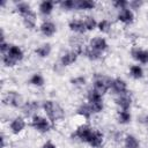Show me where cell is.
I'll return each instance as SVG.
<instances>
[{"label":"cell","mask_w":148,"mask_h":148,"mask_svg":"<svg viewBox=\"0 0 148 148\" xmlns=\"http://www.w3.org/2000/svg\"><path fill=\"white\" fill-rule=\"evenodd\" d=\"M89 106L91 109V112H101L103 109V102L101 101H96V102H91L89 103Z\"/></svg>","instance_id":"cell-26"},{"label":"cell","mask_w":148,"mask_h":148,"mask_svg":"<svg viewBox=\"0 0 148 148\" xmlns=\"http://www.w3.org/2000/svg\"><path fill=\"white\" fill-rule=\"evenodd\" d=\"M146 57H147V62H148V51H146Z\"/></svg>","instance_id":"cell-41"},{"label":"cell","mask_w":148,"mask_h":148,"mask_svg":"<svg viewBox=\"0 0 148 148\" xmlns=\"http://www.w3.org/2000/svg\"><path fill=\"white\" fill-rule=\"evenodd\" d=\"M112 82H113V80H111L110 77H106V76H96V80L94 82V89L98 94L103 95L109 88L112 87Z\"/></svg>","instance_id":"cell-2"},{"label":"cell","mask_w":148,"mask_h":148,"mask_svg":"<svg viewBox=\"0 0 148 148\" xmlns=\"http://www.w3.org/2000/svg\"><path fill=\"white\" fill-rule=\"evenodd\" d=\"M130 5H131L133 8H139V7L142 5V2H141V1H132Z\"/></svg>","instance_id":"cell-39"},{"label":"cell","mask_w":148,"mask_h":148,"mask_svg":"<svg viewBox=\"0 0 148 148\" xmlns=\"http://www.w3.org/2000/svg\"><path fill=\"white\" fill-rule=\"evenodd\" d=\"M83 24H84L86 29H88V30H92V29L96 27V21H95L92 17L87 16V17L84 18V21H83Z\"/></svg>","instance_id":"cell-27"},{"label":"cell","mask_w":148,"mask_h":148,"mask_svg":"<svg viewBox=\"0 0 148 148\" xmlns=\"http://www.w3.org/2000/svg\"><path fill=\"white\" fill-rule=\"evenodd\" d=\"M40 31L45 36H52L56 32V25L52 22H44L40 25Z\"/></svg>","instance_id":"cell-13"},{"label":"cell","mask_w":148,"mask_h":148,"mask_svg":"<svg viewBox=\"0 0 148 148\" xmlns=\"http://www.w3.org/2000/svg\"><path fill=\"white\" fill-rule=\"evenodd\" d=\"M131 120V114L127 111H119L118 113V121L121 124H127Z\"/></svg>","instance_id":"cell-25"},{"label":"cell","mask_w":148,"mask_h":148,"mask_svg":"<svg viewBox=\"0 0 148 148\" xmlns=\"http://www.w3.org/2000/svg\"><path fill=\"white\" fill-rule=\"evenodd\" d=\"M24 126H25V123H24V120L21 118V117H17V118H15L12 123H10V130L13 131V133H20L23 128H24Z\"/></svg>","instance_id":"cell-8"},{"label":"cell","mask_w":148,"mask_h":148,"mask_svg":"<svg viewBox=\"0 0 148 148\" xmlns=\"http://www.w3.org/2000/svg\"><path fill=\"white\" fill-rule=\"evenodd\" d=\"M98 28H99V30H101L102 32H108V31L110 30V28H111V24H110L109 21L103 20V21H101V22L98 23Z\"/></svg>","instance_id":"cell-32"},{"label":"cell","mask_w":148,"mask_h":148,"mask_svg":"<svg viewBox=\"0 0 148 148\" xmlns=\"http://www.w3.org/2000/svg\"><path fill=\"white\" fill-rule=\"evenodd\" d=\"M52 8H53V2L52 1H43L40 3V7H39L40 12L43 14H45V15H49L51 13Z\"/></svg>","instance_id":"cell-21"},{"label":"cell","mask_w":148,"mask_h":148,"mask_svg":"<svg viewBox=\"0 0 148 148\" xmlns=\"http://www.w3.org/2000/svg\"><path fill=\"white\" fill-rule=\"evenodd\" d=\"M2 61H3V64H5L6 66H8V67H12V66H14V65L16 64V61H15L14 59H12V58H10L9 56H7V54H3Z\"/></svg>","instance_id":"cell-33"},{"label":"cell","mask_w":148,"mask_h":148,"mask_svg":"<svg viewBox=\"0 0 148 148\" xmlns=\"http://www.w3.org/2000/svg\"><path fill=\"white\" fill-rule=\"evenodd\" d=\"M118 18L121 22L126 23V24L132 23V21H133V13L130 9H126V8L125 9H121L120 13H119V15H118Z\"/></svg>","instance_id":"cell-11"},{"label":"cell","mask_w":148,"mask_h":148,"mask_svg":"<svg viewBox=\"0 0 148 148\" xmlns=\"http://www.w3.org/2000/svg\"><path fill=\"white\" fill-rule=\"evenodd\" d=\"M131 74H132L133 77L140 79V77H142V75H143L142 68H141L140 66H132V67H131Z\"/></svg>","instance_id":"cell-28"},{"label":"cell","mask_w":148,"mask_h":148,"mask_svg":"<svg viewBox=\"0 0 148 148\" xmlns=\"http://www.w3.org/2000/svg\"><path fill=\"white\" fill-rule=\"evenodd\" d=\"M90 47L94 49V50H96V51L102 52V51H104V50L108 47V44H106L105 39H103V38H101V37H96V38L91 39V42H90Z\"/></svg>","instance_id":"cell-7"},{"label":"cell","mask_w":148,"mask_h":148,"mask_svg":"<svg viewBox=\"0 0 148 148\" xmlns=\"http://www.w3.org/2000/svg\"><path fill=\"white\" fill-rule=\"evenodd\" d=\"M116 103H117V105H119L124 111H127V109H128L130 105H131V97H130V95L127 94V91L120 94L119 98L116 99Z\"/></svg>","instance_id":"cell-6"},{"label":"cell","mask_w":148,"mask_h":148,"mask_svg":"<svg viewBox=\"0 0 148 148\" xmlns=\"http://www.w3.org/2000/svg\"><path fill=\"white\" fill-rule=\"evenodd\" d=\"M125 148H139V141L133 135H127L125 139Z\"/></svg>","instance_id":"cell-20"},{"label":"cell","mask_w":148,"mask_h":148,"mask_svg":"<svg viewBox=\"0 0 148 148\" xmlns=\"http://www.w3.org/2000/svg\"><path fill=\"white\" fill-rule=\"evenodd\" d=\"M61 7L65 8V9H72V8H75V1H73V0H66V1H62V2H61Z\"/></svg>","instance_id":"cell-34"},{"label":"cell","mask_w":148,"mask_h":148,"mask_svg":"<svg viewBox=\"0 0 148 148\" xmlns=\"http://www.w3.org/2000/svg\"><path fill=\"white\" fill-rule=\"evenodd\" d=\"M101 99H102V95L98 94L95 89H90L88 91V101H89V103L96 102V101H101Z\"/></svg>","instance_id":"cell-24"},{"label":"cell","mask_w":148,"mask_h":148,"mask_svg":"<svg viewBox=\"0 0 148 148\" xmlns=\"http://www.w3.org/2000/svg\"><path fill=\"white\" fill-rule=\"evenodd\" d=\"M6 54L9 56L12 59H14L16 62L23 58V52L21 51V49H18V47L15 46V45H12V46L9 47V51H8Z\"/></svg>","instance_id":"cell-9"},{"label":"cell","mask_w":148,"mask_h":148,"mask_svg":"<svg viewBox=\"0 0 148 148\" xmlns=\"http://www.w3.org/2000/svg\"><path fill=\"white\" fill-rule=\"evenodd\" d=\"M71 82H72L73 84H84L86 80H84L83 77H75V79H72Z\"/></svg>","instance_id":"cell-37"},{"label":"cell","mask_w":148,"mask_h":148,"mask_svg":"<svg viewBox=\"0 0 148 148\" xmlns=\"http://www.w3.org/2000/svg\"><path fill=\"white\" fill-rule=\"evenodd\" d=\"M31 125L36 130H38L39 132H43V133L44 132H47L50 130V124L47 123V120L44 119L43 117H39V116H34Z\"/></svg>","instance_id":"cell-5"},{"label":"cell","mask_w":148,"mask_h":148,"mask_svg":"<svg viewBox=\"0 0 148 148\" xmlns=\"http://www.w3.org/2000/svg\"><path fill=\"white\" fill-rule=\"evenodd\" d=\"M91 135H92V131H91L90 127L87 126V125L80 126V127L76 130L75 134H73V136H77L81 141H84V142H89L90 139H91Z\"/></svg>","instance_id":"cell-4"},{"label":"cell","mask_w":148,"mask_h":148,"mask_svg":"<svg viewBox=\"0 0 148 148\" xmlns=\"http://www.w3.org/2000/svg\"><path fill=\"white\" fill-rule=\"evenodd\" d=\"M77 113H79L80 116H83L84 118H89L90 114H91V109H90L89 105L83 104V105H81V106L77 109Z\"/></svg>","instance_id":"cell-23"},{"label":"cell","mask_w":148,"mask_h":148,"mask_svg":"<svg viewBox=\"0 0 148 148\" xmlns=\"http://www.w3.org/2000/svg\"><path fill=\"white\" fill-rule=\"evenodd\" d=\"M89 59H91V60H96V59H98L99 57H101V52L99 51H96V50H94V49H88V51H87V54H86Z\"/></svg>","instance_id":"cell-30"},{"label":"cell","mask_w":148,"mask_h":148,"mask_svg":"<svg viewBox=\"0 0 148 148\" xmlns=\"http://www.w3.org/2000/svg\"><path fill=\"white\" fill-rule=\"evenodd\" d=\"M132 57L135 60H139L141 62H147V57H146V51H141L139 49H133L132 50Z\"/></svg>","instance_id":"cell-19"},{"label":"cell","mask_w":148,"mask_h":148,"mask_svg":"<svg viewBox=\"0 0 148 148\" xmlns=\"http://www.w3.org/2000/svg\"><path fill=\"white\" fill-rule=\"evenodd\" d=\"M126 5H127V2H126L125 0H118V1H116V2H114V7L120 8V9H125Z\"/></svg>","instance_id":"cell-35"},{"label":"cell","mask_w":148,"mask_h":148,"mask_svg":"<svg viewBox=\"0 0 148 148\" xmlns=\"http://www.w3.org/2000/svg\"><path fill=\"white\" fill-rule=\"evenodd\" d=\"M76 58H77V53H75L74 51H73V52H68V53H66L65 56H62V58H61V64H62L64 66H69V65H72V64L76 60Z\"/></svg>","instance_id":"cell-16"},{"label":"cell","mask_w":148,"mask_h":148,"mask_svg":"<svg viewBox=\"0 0 148 148\" xmlns=\"http://www.w3.org/2000/svg\"><path fill=\"white\" fill-rule=\"evenodd\" d=\"M89 143H90L91 147H95V148L101 147L102 143H103V135H102V133L98 132V131L92 132V135H91V139H90Z\"/></svg>","instance_id":"cell-10"},{"label":"cell","mask_w":148,"mask_h":148,"mask_svg":"<svg viewBox=\"0 0 148 148\" xmlns=\"http://www.w3.org/2000/svg\"><path fill=\"white\" fill-rule=\"evenodd\" d=\"M112 88H113V90H114L116 92L123 94V92L126 91V83H125V81L121 80V79H116V80H113V82H112Z\"/></svg>","instance_id":"cell-15"},{"label":"cell","mask_w":148,"mask_h":148,"mask_svg":"<svg viewBox=\"0 0 148 148\" xmlns=\"http://www.w3.org/2000/svg\"><path fill=\"white\" fill-rule=\"evenodd\" d=\"M37 109H38V103H37V102H35V101L27 102V103L23 105V108H22L23 113H24L25 116H31V114H32Z\"/></svg>","instance_id":"cell-12"},{"label":"cell","mask_w":148,"mask_h":148,"mask_svg":"<svg viewBox=\"0 0 148 148\" xmlns=\"http://www.w3.org/2000/svg\"><path fill=\"white\" fill-rule=\"evenodd\" d=\"M42 148H56V146L52 143V142H46V143H44L43 145V147Z\"/></svg>","instance_id":"cell-40"},{"label":"cell","mask_w":148,"mask_h":148,"mask_svg":"<svg viewBox=\"0 0 148 148\" xmlns=\"http://www.w3.org/2000/svg\"><path fill=\"white\" fill-rule=\"evenodd\" d=\"M43 108H44V111L46 112L47 117L53 121L58 120V119H61L64 117L62 109L60 108V105L58 103H54L53 101H46L43 104Z\"/></svg>","instance_id":"cell-1"},{"label":"cell","mask_w":148,"mask_h":148,"mask_svg":"<svg viewBox=\"0 0 148 148\" xmlns=\"http://www.w3.org/2000/svg\"><path fill=\"white\" fill-rule=\"evenodd\" d=\"M9 47H10V46H9L7 43H5V42L1 43V45H0V51H1V53H2V54H6V53L9 51Z\"/></svg>","instance_id":"cell-36"},{"label":"cell","mask_w":148,"mask_h":148,"mask_svg":"<svg viewBox=\"0 0 148 148\" xmlns=\"http://www.w3.org/2000/svg\"><path fill=\"white\" fill-rule=\"evenodd\" d=\"M95 7V3L90 0H80V1H75V8L79 9H91Z\"/></svg>","instance_id":"cell-18"},{"label":"cell","mask_w":148,"mask_h":148,"mask_svg":"<svg viewBox=\"0 0 148 148\" xmlns=\"http://www.w3.org/2000/svg\"><path fill=\"white\" fill-rule=\"evenodd\" d=\"M50 51H51V46H50V44H44V45H42V46H39L37 50H36V53L38 54V56H40V57H47L49 54H50Z\"/></svg>","instance_id":"cell-22"},{"label":"cell","mask_w":148,"mask_h":148,"mask_svg":"<svg viewBox=\"0 0 148 148\" xmlns=\"http://www.w3.org/2000/svg\"><path fill=\"white\" fill-rule=\"evenodd\" d=\"M23 98L20 94L15 92V91H9L5 97H3V103L7 105H12L15 108H18L22 105Z\"/></svg>","instance_id":"cell-3"},{"label":"cell","mask_w":148,"mask_h":148,"mask_svg":"<svg viewBox=\"0 0 148 148\" xmlns=\"http://www.w3.org/2000/svg\"><path fill=\"white\" fill-rule=\"evenodd\" d=\"M23 22H24V25L27 28H29V29L34 28L35 23H36V15H35V13L29 12L28 14L23 15Z\"/></svg>","instance_id":"cell-14"},{"label":"cell","mask_w":148,"mask_h":148,"mask_svg":"<svg viewBox=\"0 0 148 148\" xmlns=\"http://www.w3.org/2000/svg\"><path fill=\"white\" fill-rule=\"evenodd\" d=\"M69 28H71V30L76 31V32H80V34H83L86 31V27H84L83 22L82 21H77V20L72 21L69 23Z\"/></svg>","instance_id":"cell-17"},{"label":"cell","mask_w":148,"mask_h":148,"mask_svg":"<svg viewBox=\"0 0 148 148\" xmlns=\"http://www.w3.org/2000/svg\"><path fill=\"white\" fill-rule=\"evenodd\" d=\"M138 119H139V121L142 123V124H147V123H148V116H147V114H142V116H140Z\"/></svg>","instance_id":"cell-38"},{"label":"cell","mask_w":148,"mask_h":148,"mask_svg":"<svg viewBox=\"0 0 148 148\" xmlns=\"http://www.w3.org/2000/svg\"><path fill=\"white\" fill-rule=\"evenodd\" d=\"M17 10H18L22 15H25V14H28L29 12H31V10H30V6H29L28 3H25V2L18 3V5H17Z\"/></svg>","instance_id":"cell-31"},{"label":"cell","mask_w":148,"mask_h":148,"mask_svg":"<svg viewBox=\"0 0 148 148\" xmlns=\"http://www.w3.org/2000/svg\"><path fill=\"white\" fill-rule=\"evenodd\" d=\"M30 83L31 84H34V86H43V83H44V79H43V76L42 75H39V74H35L31 79H30Z\"/></svg>","instance_id":"cell-29"}]
</instances>
